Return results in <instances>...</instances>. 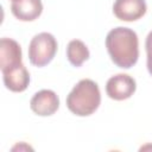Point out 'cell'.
<instances>
[{
  "mask_svg": "<svg viewBox=\"0 0 152 152\" xmlns=\"http://www.w3.org/2000/svg\"><path fill=\"white\" fill-rule=\"evenodd\" d=\"M137 89L135 80L127 74H118L112 76L106 84L107 95L115 101H122L129 99Z\"/></svg>",
  "mask_w": 152,
  "mask_h": 152,
  "instance_id": "4",
  "label": "cell"
},
{
  "mask_svg": "<svg viewBox=\"0 0 152 152\" xmlns=\"http://www.w3.org/2000/svg\"><path fill=\"white\" fill-rule=\"evenodd\" d=\"M101 103V93L96 82L89 78L81 80L66 96L68 109L77 116H89Z\"/></svg>",
  "mask_w": 152,
  "mask_h": 152,
  "instance_id": "2",
  "label": "cell"
},
{
  "mask_svg": "<svg viewBox=\"0 0 152 152\" xmlns=\"http://www.w3.org/2000/svg\"><path fill=\"white\" fill-rule=\"evenodd\" d=\"M145 48H146V53H147V70L150 75L152 76V31L146 37Z\"/></svg>",
  "mask_w": 152,
  "mask_h": 152,
  "instance_id": "11",
  "label": "cell"
},
{
  "mask_svg": "<svg viewBox=\"0 0 152 152\" xmlns=\"http://www.w3.org/2000/svg\"><path fill=\"white\" fill-rule=\"evenodd\" d=\"M21 48L18 42L11 38H1L0 40V69L5 71L21 62Z\"/></svg>",
  "mask_w": 152,
  "mask_h": 152,
  "instance_id": "8",
  "label": "cell"
},
{
  "mask_svg": "<svg viewBox=\"0 0 152 152\" xmlns=\"http://www.w3.org/2000/svg\"><path fill=\"white\" fill-rule=\"evenodd\" d=\"M1 72H2L4 84L11 91L21 93L26 90V88L30 84V74L23 63Z\"/></svg>",
  "mask_w": 152,
  "mask_h": 152,
  "instance_id": "7",
  "label": "cell"
},
{
  "mask_svg": "<svg viewBox=\"0 0 152 152\" xmlns=\"http://www.w3.org/2000/svg\"><path fill=\"white\" fill-rule=\"evenodd\" d=\"M12 14L21 21H33L43 12L42 0H12Z\"/></svg>",
  "mask_w": 152,
  "mask_h": 152,
  "instance_id": "9",
  "label": "cell"
},
{
  "mask_svg": "<svg viewBox=\"0 0 152 152\" xmlns=\"http://www.w3.org/2000/svg\"><path fill=\"white\" fill-rule=\"evenodd\" d=\"M89 50L87 45L80 39H72L66 46V57L74 66H81L83 62L89 58Z\"/></svg>",
  "mask_w": 152,
  "mask_h": 152,
  "instance_id": "10",
  "label": "cell"
},
{
  "mask_svg": "<svg viewBox=\"0 0 152 152\" xmlns=\"http://www.w3.org/2000/svg\"><path fill=\"white\" fill-rule=\"evenodd\" d=\"M106 48L112 62L119 68L129 69L138 62V36L128 27L118 26L110 30L106 37Z\"/></svg>",
  "mask_w": 152,
  "mask_h": 152,
  "instance_id": "1",
  "label": "cell"
},
{
  "mask_svg": "<svg viewBox=\"0 0 152 152\" xmlns=\"http://www.w3.org/2000/svg\"><path fill=\"white\" fill-rule=\"evenodd\" d=\"M147 5L145 0H115L114 15L122 21H135L145 15Z\"/></svg>",
  "mask_w": 152,
  "mask_h": 152,
  "instance_id": "6",
  "label": "cell"
},
{
  "mask_svg": "<svg viewBox=\"0 0 152 152\" xmlns=\"http://www.w3.org/2000/svg\"><path fill=\"white\" fill-rule=\"evenodd\" d=\"M58 107L59 97L50 89H42L37 91L30 101L31 110L39 116H50L57 112Z\"/></svg>",
  "mask_w": 152,
  "mask_h": 152,
  "instance_id": "5",
  "label": "cell"
},
{
  "mask_svg": "<svg viewBox=\"0 0 152 152\" xmlns=\"http://www.w3.org/2000/svg\"><path fill=\"white\" fill-rule=\"evenodd\" d=\"M57 40L49 32H40L36 34L28 45L30 63L42 68L48 65L57 52Z\"/></svg>",
  "mask_w": 152,
  "mask_h": 152,
  "instance_id": "3",
  "label": "cell"
}]
</instances>
